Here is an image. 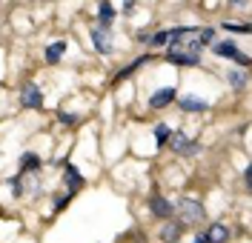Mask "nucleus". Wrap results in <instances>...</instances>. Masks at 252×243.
Returning <instances> with one entry per match:
<instances>
[{
	"instance_id": "1",
	"label": "nucleus",
	"mask_w": 252,
	"mask_h": 243,
	"mask_svg": "<svg viewBox=\"0 0 252 243\" xmlns=\"http://www.w3.org/2000/svg\"><path fill=\"white\" fill-rule=\"evenodd\" d=\"M181 217H184V223H198V220H204V206L201 203H195V200H181Z\"/></svg>"
},
{
	"instance_id": "2",
	"label": "nucleus",
	"mask_w": 252,
	"mask_h": 243,
	"mask_svg": "<svg viewBox=\"0 0 252 243\" xmlns=\"http://www.w3.org/2000/svg\"><path fill=\"white\" fill-rule=\"evenodd\" d=\"M20 100H23L26 109H40V106H43V95H40V89H37L34 83H26V86H23Z\"/></svg>"
},
{
	"instance_id": "3",
	"label": "nucleus",
	"mask_w": 252,
	"mask_h": 243,
	"mask_svg": "<svg viewBox=\"0 0 252 243\" xmlns=\"http://www.w3.org/2000/svg\"><path fill=\"white\" fill-rule=\"evenodd\" d=\"M92 43L94 49L100 52V54H109L112 52V37H109V29H103V26H92Z\"/></svg>"
},
{
	"instance_id": "4",
	"label": "nucleus",
	"mask_w": 252,
	"mask_h": 243,
	"mask_svg": "<svg viewBox=\"0 0 252 243\" xmlns=\"http://www.w3.org/2000/svg\"><path fill=\"white\" fill-rule=\"evenodd\" d=\"M172 100H175V89L166 86V89H158L155 95L149 97V106H152V109H163V106H169Z\"/></svg>"
},
{
	"instance_id": "5",
	"label": "nucleus",
	"mask_w": 252,
	"mask_h": 243,
	"mask_svg": "<svg viewBox=\"0 0 252 243\" xmlns=\"http://www.w3.org/2000/svg\"><path fill=\"white\" fill-rule=\"evenodd\" d=\"M169 146H172L175 152H181V155H184V152H195V149H198L195 143H189V137L184 135V132H175V135H169Z\"/></svg>"
},
{
	"instance_id": "6",
	"label": "nucleus",
	"mask_w": 252,
	"mask_h": 243,
	"mask_svg": "<svg viewBox=\"0 0 252 243\" xmlns=\"http://www.w3.org/2000/svg\"><path fill=\"white\" fill-rule=\"evenodd\" d=\"M226 238H229V229L223 226V223H212L209 232L204 235L206 243H226Z\"/></svg>"
},
{
	"instance_id": "7",
	"label": "nucleus",
	"mask_w": 252,
	"mask_h": 243,
	"mask_svg": "<svg viewBox=\"0 0 252 243\" xmlns=\"http://www.w3.org/2000/svg\"><path fill=\"white\" fill-rule=\"evenodd\" d=\"M172 212L175 209L166 197H152V215H155V217H169Z\"/></svg>"
},
{
	"instance_id": "8",
	"label": "nucleus",
	"mask_w": 252,
	"mask_h": 243,
	"mask_svg": "<svg viewBox=\"0 0 252 243\" xmlns=\"http://www.w3.org/2000/svg\"><path fill=\"white\" fill-rule=\"evenodd\" d=\"M166 57H169L172 63H187V66H195L198 60H201L198 54H187V52H169Z\"/></svg>"
},
{
	"instance_id": "9",
	"label": "nucleus",
	"mask_w": 252,
	"mask_h": 243,
	"mask_svg": "<svg viewBox=\"0 0 252 243\" xmlns=\"http://www.w3.org/2000/svg\"><path fill=\"white\" fill-rule=\"evenodd\" d=\"M181 106H184V112H204L206 100H198V97H181Z\"/></svg>"
},
{
	"instance_id": "10",
	"label": "nucleus",
	"mask_w": 252,
	"mask_h": 243,
	"mask_svg": "<svg viewBox=\"0 0 252 243\" xmlns=\"http://www.w3.org/2000/svg\"><path fill=\"white\" fill-rule=\"evenodd\" d=\"M63 49H66V43H63V40H58V43H52V46L46 49V60H49V63H58V60H61V57H63Z\"/></svg>"
},
{
	"instance_id": "11",
	"label": "nucleus",
	"mask_w": 252,
	"mask_h": 243,
	"mask_svg": "<svg viewBox=\"0 0 252 243\" xmlns=\"http://www.w3.org/2000/svg\"><path fill=\"white\" fill-rule=\"evenodd\" d=\"M215 54H218V57H232V60H235L238 57V46L235 43H229V40H226V43H218V46H215Z\"/></svg>"
},
{
	"instance_id": "12",
	"label": "nucleus",
	"mask_w": 252,
	"mask_h": 243,
	"mask_svg": "<svg viewBox=\"0 0 252 243\" xmlns=\"http://www.w3.org/2000/svg\"><path fill=\"white\" fill-rule=\"evenodd\" d=\"M66 183H69V189H80V186H83V178H80V172L75 166L66 169Z\"/></svg>"
},
{
	"instance_id": "13",
	"label": "nucleus",
	"mask_w": 252,
	"mask_h": 243,
	"mask_svg": "<svg viewBox=\"0 0 252 243\" xmlns=\"http://www.w3.org/2000/svg\"><path fill=\"white\" fill-rule=\"evenodd\" d=\"M160 238H163L166 243H175L178 238H181V226H178V223H169V226L160 232Z\"/></svg>"
},
{
	"instance_id": "14",
	"label": "nucleus",
	"mask_w": 252,
	"mask_h": 243,
	"mask_svg": "<svg viewBox=\"0 0 252 243\" xmlns=\"http://www.w3.org/2000/svg\"><path fill=\"white\" fill-rule=\"evenodd\" d=\"M112 17H115V12H112L109 3L103 0V3H100V26H103V29H109V20H112Z\"/></svg>"
},
{
	"instance_id": "15",
	"label": "nucleus",
	"mask_w": 252,
	"mask_h": 243,
	"mask_svg": "<svg viewBox=\"0 0 252 243\" xmlns=\"http://www.w3.org/2000/svg\"><path fill=\"white\" fill-rule=\"evenodd\" d=\"M20 166H23V169H37V166H40V158H37V155H20Z\"/></svg>"
},
{
	"instance_id": "16",
	"label": "nucleus",
	"mask_w": 252,
	"mask_h": 243,
	"mask_svg": "<svg viewBox=\"0 0 252 243\" xmlns=\"http://www.w3.org/2000/svg\"><path fill=\"white\" fill-rule=\"evenodd\" d=\"M169 135H172V129H169V126H158V129H155V140H158V146L169 143Z\"/></svg>"
},
{
	"instance_id": "17",
	"label": "nucleus",
	"mask_w": 252,
	"mask_h": 243,
	"mask_svg": "<svg viewBox=\"0 0 252 243\" xmlns=\"http://www.w3.org/2000/svg\"><path fill=\"white\" fill-rule=\"evenodd\" d=\"M226 81L232 83V86H244V75H241V72H229V75H226Z\"/></svg>"
},
{
	"instance_id": "18",
	"label": "nucleus",
	"mask_w": 252,
	"mask_h": 243,
	"mask_svg": "<svg viewBox=\"0 0 252 243\" xmlns=\"http://www.w3.org/2000/svg\"><path fill=\"white\" fill-rule=\"evenodd\" d=\"M223 29H229V32H250V26H247V23H241V26H238V23H223Z\"/></svg>"
},
{
	"instance_id": "19",
	"label": "nucleus",
	"mask_w": 252,
	"mask_h": 243,
	"mask_svg": "<svg viewBox=\"0 0 252 243\" xmlns=\"http://www.w3.org/2000/svg\"><path fill=\"white\" fill-rule=\"evenodd\" d=\"M152 43H155V46H163V43H169V32H158L155 37H152Z\"/></svg>"
},
{
	"instance_id": "20",
	"label": "nucleus",
	"mask_w": 252,
	"mask_h": 243,
	"mask_svg": "<svg viewBox=\"0 0 252 243\" xmlns=\"http://www.w3.org/2000/svg\"><path fill=\"white\" fill-rule=\"evenodd\" d=\"M61 120L66 123V126H69V123H78V117H75V114H69V112H61Z\"/></svg>"
},
{
	"instance_id": "21",
	"label": "nucleus",
	"mask_w": 252,
	"mask_h": 243,
	"mask_svg": "<svg viewBox=\"0 0 252 243\" xmlns=\"http://www.w3.org/2000/svg\"><path fill=\"white\" fill-rule=\"evenodd\" d=\"M229 3H235V6H247V0H229Z\"/></svg>"
},
{
	"instance_id": "22",
	"label": "nucleus",
	"mask_w": 252,
	"mask_h": 243,
	"mask_svg": "<svg viewBox=\"0 0 252 243\" xmlns=\"http://www.w3.org/2000/svg\"><path fill=\"white\" fill-rule=\"evenodd\" d=\"M195 243H206V241H204V235H201V238H198V241H195Z\"/></svg>"
}]
</instances>
